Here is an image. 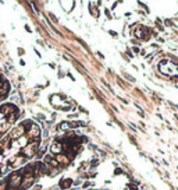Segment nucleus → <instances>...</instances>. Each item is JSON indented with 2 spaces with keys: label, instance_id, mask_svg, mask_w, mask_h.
I'll use <instances>...</instances> for the list:
<instances>
[{
  "label": "nucleus",
  "instance_id": "obj_1",
  "mask_svg": "<svg viewBox=\"0 0 178 190\" xmlns=\"http://www.w3.org/2000/svg\"><path fill=\"white\" fill-rule=\"evenodd\" d=\"M22 151V157L27 159V158H33L36 157L38 151H39V141H29L27 147H24L21 150Z\"/></svg>",
  "mask_w": 178,
  "mask_h": 190
},
{
  "label": "nucleus",
  "instance_id": "obj_2",
  "mask_svg": "<svg viewBox=\"0 0 178 190\" xmlns=\"http://www.w3.org/2000/svg\"><path fill=\"white\" fill-rule=\"evenodd\" d=\"M41 133H42L41 127L35 123H31L27 129V137L29 141H41Z\"/></svg>",
  "mask_w": 178,
  "mask_h": 190
},
{
  "label": "nucleus",
  "instance_id": "obj_3",
  "mask_svg": "<svg viewBox=\"0 0 178 190\" xmlns=\"http://www.w3.org/2000/svg\"><path fill=\"white\" fill-rule=\"evenodd\" d=\"M6 182H7V189L18 190V187H20V185L22 182V176L18 172H15V173H11L10 176L6 179Z\"/></svg>",
  "mask_w": 178,
  "mask_h": 190
},
{
  "label": "nucleus",
  "instance_id": "obj_4",
  "mask_svg": "<svg viewBox=\"0 0 178 190\" xmlns=\"http://www.w3.org/2000/svg\"><path fill=\"white\" fill-rule=\"evenodd\" d=\"M27 127H25V125L24 123H21V125H18L17 127H14L13 130L10 131V140H18L20 137H22V136H25V133H27V130H25Z\"/></svg>",
  "mask_w": 178,
  "mask_h": 190
},
{
  "label": "nucleus",
  "instance_id": "obj_5",
  "mask_svg": "<svg viewBox=\"0 0 178 190\" xmlns=\"http://www.w3.org/2000/svg\"><path fill=\"white\" fill-rule=\"evenodd\" d=\"M17 110H18V108L14 105V104H3V105L0 106V113L3 116H9V115L17 112Z\"/></svg>",
  "mask_w": 178,
  "mask_h": 190
},
{
  "label": "nucleus",
  "instance_id": "obj_6",
  "mask_svg": "<svg viewBox=\"0 0 178 190\" xmlns=\"http://www.w3.org/2000/svg\"><path fill=\"white\" fill-rule=\"evenodd\" d=\"M50 154L52 155H59V154H64L63 152V144L60 141H54L50 146Z\"/></svg>",
  "mask_w": 178,
  "mask_h": 190
},
{
  "label": "nucleus",
  "instance_id": "obj_7",
  "mask_svg": "<svg viewBox=\"0 0 178 190\" xmlns=\"http://www.w3.org/2000/svg\"><path fill=\"white\" fill-rule=\"evenodd\" d=\"M24 161H25V158H24L22 155H18V157H13V158L9 159V165H10L11 168H17V166H20L21 164H24Z\"/></svg>",
  "mask_w": 178,
  "mask_h": 190
},
{
  "label": "nucleus",
  "instance_id": "obj_8",
  "mask_svg": "<svg viewBox=\"0 0 178 190\" xmlns=\"http://www.w3.org/2000/svg\"><path fill=\"white\" fill-rule=\"evenodd\" d=\"M9 92H10V84L6 81V83H3L1 87H0V99L6 98L9 95Z\"/></svg>",
  "mask_w": 178,
  "mask_h": 190
},
{
  "label": "nucleus",
  "instance_id": "obj_9",
  "mask_svg": "<svg viewBox=\"0 0 178 190\" xmlns=\"http://www.w3.org/2000/svg\"><path fill=\"white\" fill-rule=\"evenodd\" d=\"M54 159L57 161V164H63L64 166L70 164V159L67 158L65 154H59V155H54Z\"/></svg>",
  "mask_w": 178,
  "mask_h": 190
},
{
  "label": "nucleus",
  "instance_id": "obj_10",
  "mask_svg": "<svg viewBox=\"0 0 178 190\" xmlns=\"http://www.w3.org/2000/svg\"><path fill=\"white\" fill-rule=\"evenodd\" d=\"M63 95H52L50 96V104L53 106H61V102H63Z\"/></svg>",
  "mask_w": 178,
  "mask_h": 190
},
{
  "label": "nucleus",
  "instance_id": "obj_11",
  "mask_svg": "<svg viewBox=\"0 0 178 190\" xmlns=\"http://www.w3.org/2000/svg\"><path fill=\"white\" fill-rule=\"evenodd\" d=\"M74 4H75L74 1H64V0H63V1H60V6L63 7V10L65 11V13H70V11L73 10Z\"/></svg>",
  "mask_w": 178,
  "mask_h": 190
},
{
  "label": "nucleus",
  "instance_id": "obj_12",
  "mask_svg": "<svg viewBox=\"0 0 178 190\" xmlns=\"http://www.w3.org/2000/svg\"><path fill=\"white\" fill-rule=\"evenodd\" d=\"M73 185H74V182H73V179H70V178L60 180V187H61V189H70Z\"/></svg>",
  "mask_w": 178,
  "mask_h": 190
},
{
  "label": "nucleus",
  "instance_id": "obj_13",
  "mask_svg": "<svg viewBox=\"0 0 178 190\" xmlns=\"http://www.w3.org/2000/svg\"><path fill=\"white\" fill-rule=\"evenodd\" d=\"M61 133H67L68 130H71V126H70V122H63V123H60L59 127H57Z\"/></svg>",
  "mask_w": 178,
  "mask_h": 190
},
{
  "label": "nucleus",
  "instance_id": "obj_14",
  "mask_svg": "<svg viewBox=\"0 0 178 190\" xmlns=\"http://www.w3.org/2000/svg\"><path fill=\"white\" fill-rule=\"evenodd\" d=\"M17 117H18V110L14 112V113H11V115H9V116H7V120H6V123H7V125H13V123L17 120Z\"/></svg>",
  "mask_w": 178,
  "mask_h": 190
},
{
  "label": "nucleus",
  "instance_id": "obj_15",
  "mask_svg": "<svg viewBox=\"0 0 178 190\" xmlns=\"http://www.w3.org/2000/svg\"><path fill=\"white\" fill-rule=\"evenodd\" d=\"M89 11H91V14L93 15L95 18H97V17H99V10H97V7H93V6L91 4V7H89Z\"/></svg>",
  "mask_w": 178,
  "mask_h": 190
},
{
  "label": "nucleus",
  "instance_id": "obj_16",
  "mask_svg": "<svg viewBox=\"0 0 178 190\" xmlns=\"http://www.w3.org/2000/svg\"><path fill=\"white\" fill-rule=\"evenodd\" d=\"M9 126H10V125H7L6 122H4V123H1V125H0V134L6 133V130L9 129Z\"/></svg>",
  "mask_w": 178,
  "mask_h": 190
},
{
  "label": "nucleus",
  "instance_id": "obj_17",
  "mask_svg": "<svg viewBox=\"0 0 178 190\" xmlns=\"http://www.w3.org/2000/svg\"><path fill=\"white\" fill-rule=\"evenodd\" d=\"M128 189H129V190H139V189H138V186L134 185V183H129V185H128Z\"/></svg>",
  "mask_w": 178,
  "mask_h": 190
},
{
  "label": "nucleus",
  "instance_id": "obj_18",
  "mask_svg": "<svg viewBox=\"0 0 178 190\" xmlns=\"http://www.w3.org/2000/svg\"><path fill=\"white\" fill-rule=\"evenodd\" d=\"M97 162H99V159H92V161H91V166H96V165H97Z\"/></svg>",
  "mask_w": 178,
  "mask_h": 190
},
{
  "label": "nucleus",
  "instance_id": "obj_19",
  "mask_svg": "<svg viewBox=\"0 0 178 190\" xmlns=\"http://www.w3.org/2000/svg\"><path fill=\"white\" fill-rule=\"evenodd\" d=\"M49 17L53 20V22H57V18H56V15H54V14H49Z\"/></svg>",
  "mask_w": 178,
  "mask_h": 190
},
{
  "label": "nucleus",
  "instance_id": "obj_20",
  "mask_svg": "<svg viewBox=\"0 0 178 190\" xmlns=\"http://www.w3.org/2000/svg\"><path fill=\"white\" fill-rule=\"evenodd\" d=\"M164 24L170 27V25H173V21H171V20H164Z\"/></svg>",
  "mask_w": 178,
  "mask_h": 190
},
{
  "label": "nucleus",
  "instance_id": "obj_21",
  "mask_svg": "<svg viewBox=\"0 0 178 190\" xmlns=\"http://www.w3.org/2000/svg\"><path fill=\"white\" fill-rule=\"evenodd\" d=\"M121 173H123V170H121V169H115V170H114V175H121Z\"/></svg>",
  "mask_w": 178,
  "mask_h": 190
},
{
  "label": "nucleus",
  "instance_id": "obj_22",
  "mask_svg": "<svg viewBox=\"0 0 178 190\" xmlns=\"http://www.w3.org/2000/svg\"><path fill=\"white\" fill-rule=\"evenodd\" d=\"M125 78H127V80H129V81H132V83L135 81V80H134V78H132L131 75H128V74H127V75H125Z\"/></svg>",
  "mask_w": 178,
  "mask_h": 190
},
{
  "label": "nucleus",
  "instance_id": "obj_23",
  "mask_svg": "<svg viewBox=\"0 0 178 190\" xmlns=\"http://www.w3.org/2000/svg\"><path fill=\"white\" fill-rule=\"evenodd\" d=\"M18 55H20V56H22V55H24V49H22V48H20V49H18Z\"/></svg>",
  "mask_w": 178,
  "mask_h": 190
},
{
  "label": "nucleus",
  "instance_id": "obj_24",
  "mask_svg": "<svg viewBox=\"0 0 178 190\" xmlns=\"http://www.w3.org/2000/svg\"><path fill=\"white\" fill-rule=\"evenodd\" d=\"M132 51H134L135 53H138V52H139V48H132Z\"/></svg>",
  "mask_w": 178,
  "mask_h": 190
},
{
  "label": "nucleus",
  "instance_id": "obj_25",
  "mask_svg": "<svg viewBox=\"0 0 178 190\" xmlns=\"http://www.w3.org/2000/svg\"><path fill=\"white\" fill-rule=\"evenodd\" d=\"M1 84H3V81H1V80H0V87H1Z\"/></svg>",
  "mask_w": 178,
  "mask_h": 190
}]
</instances>
